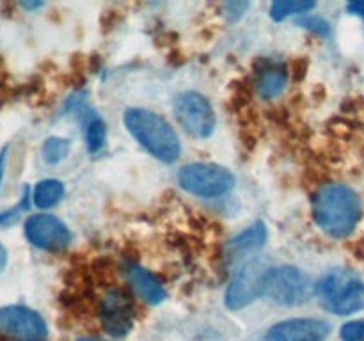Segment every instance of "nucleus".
<instances>
[{
    "label": "nucleus",
    "mask_w": 364,
    "mask_h": 341,
    "mask_svg": "<svg viewBox=\"0 0 364 341\" xmlns=\"http://www.w3.org/2000/svg\"><path fill=\"white\" fill-rule=\"evenodd\" d=\"M265 295L276 304L301 305L313 295V284L297 266H272L267 274Z\"/></svg>",
    "instance_id": "nucleus-5"
},
{
    "label": "nucleus",
    "mask_w": 364,
    "mask_h": 341,
    "mask_svg": "<svg viewBox=\"0 0 364 341\" xmlns=\"http://www.w3.org/2000/svg\"><path fill=\"white\" fill-rule=\"evenodd\" d=\"M64 195V185L57 180H43L36 185L34 194H32V199H34V205L38 208H52L57 202L63 199Z\"/></svg>",
    "instance_id": "nucleus-15"
},
{
    "label": "nucleus",
    "mask_w": 364,
    "mask_h": 341,
    "mask_svg": "<svg viewBox=\"0 0 364 341\" xmlns=\"http://www.w3.org/2000/svg\"><path fill=\"white\" fill-rule=\"evenodd\" d=\"M267 242V227L263 222H255L252 226H249L247 229L242 231L238 237H235L233 240L228 244V258L231 261H237V259L245 258L251 252H256L258 249H262Z\"/></svg>",
    "instance_id": "nucleus-13"
},
{
    "label": "nucleus",
    "mask_w": 364,
    "mask_h": 341,
    "mask_svg": "<svg viewBox=\"0 0 364 341\" xmlns=\"http://www.w3.org/2000/svg\"><path fill=\"white\" fill-rule=\"evenodd\" d=\"M100 320L110 336H127L134 325V305L121 290H110L100 304Z\"/></svg>",
    "instance_id": "nucleus-10"
},
{
    "label": "nucleus",
    "mask_w": 364,
    "mask_h": 341,
    "mask_svg": "<svg viewBox=\"0 0 364 341\" xmlns=\"http://www.w3.org/2000/svg\"><path fill=\"white\" fill-rule=\"evenodd\" d=\"M340 336L343 341H364V320H354L341 327Z\"/></svg>",
    "instance_id": "nucleus-19"
},
{
    "label": "nucleus",
    "mask_w": 364,
    "mask_h": 341,
    "mask_svg": "<svg viewBox=\"0 0 364 341\" xmlns=\"http://www.w3.org/2000/svg\"><path fill=\"white\" fill-rule=\"evenodd\" d=\"M70 151V142L60 137H50L43 144V158L48 163H57Z\"/></svg>",
    "instance_id": "nucleus-17"
},
{
    "label": "nucleus",
    "mask_w": 364,
    "mask_h": 341,
    "mask_svg": "<svg viewBox=\"0 0 364 341\" xmlns=\"http://www.w3.org/2000/svg\"><path fill=\"white\" fill-rule=\"evenodd\" d=\"M348 11L350 13H355V14H363L364 16V2H354L348 6Z\"/></svg>",
    "instance_id": "nucleus-20"
},
{
    "label": "nucleus",
    "mask_w": 364,
    "mask_h": 341,
    "mask_svg": "<svg viewBox=\"0 0 364 341\" xmlns=\"http://www.w3.org/2000/svg\"><path fill=\"white\" fill-rule=\"evenodd\" d=\"M25 237L32 245L46 251H60L71 242V233L63 220L53 215H32L25 222Z\"/></svg>",
    "instance_id": "nucleus-9"
},
{
    "label": "nucleus",
    "mask_w": 364,
    "mask_h": 341,
    "mask_svg": "<svg viewBox=\"0 0 364 341\" xmlns=\"http://www.w3.org/2000/svg\"><path fill=\"white\" fill-rule=\"evenodd\" d=\"M174 114L187 134L196 139H206L215 126V114L203 94L194 91L181 92L174 99Z\"/></svg>",
    "instance_id": "nucleus-7"
},
{
    "label": "nucleus",
    "mask_w": 364,
    "mask_h": 341,
    "mask_svg": "<svg viewBox=\"0 0 364 341\" xmlns=\"http://www.w3.org/2000/svg\"><path fill=\"white\" fill-rule=\"evenodd\" d=\"M284 85H287V71L281 66L265 67V70L258 75V80H256L258 94L265 99L276 98L277 94H281Z\"/></svg>",
    "instance_id": "nucleus-14"
},
{
    "label": "nucleus",
    "mask_w": 364,
    "mask_h": 341,
    "mask_svg": "<svg viewBox=\"0 0 364 341\" xmlns=\"http://www.w3.org/2000/svg\"><path fill=\"white\" fill-rule=\"evenodd\" d=\"M181 188L199 197H219L235 187V176L217 163H188L178 174Z\"/></svg>",
    "instance_id": "nucleus-4"
},
{
    "label": "nucleus",
    "mask_w": 364,
    "mask_h": 341,
    "mask_svg": "<svg viewBox=\"0 0 364 341\" xmlns=\"http://www.w3.org/2000/svg\"><path fill=\"white\" fill-rule=\"evenodd\" d=\"M316 293L327 311L350 315L364 309V283L352 270H333L316 284Z\"/></svg>",
    "instance_id": "nucleus-3"
},
{
    "label": "nucleus",
    "mask_w": 364,
    "mask_h": 341,
    "mask_svg": "<svg viewBox=\"0 0 364 341\" xmlns=\"http://www.w3.org/2000/svg\"><path fill=\"white\" fill-rule=\"evenodd\" d=\"M6 263H7V251H6V249H4V245L0 244V272H2V270H4Z\"/></svg>",
    "instance_id": "nucleus-21"
},
{
    "label": "nucleus",
    "mask_w": 364,
    "mask_h": 341,
    "mask_svg": "<svg viewBox=\"0 0 364 341\" xmlns=\"http://www.w3.org/2000/svg\"><path fill=\"white\" fill-rule=\"evenodd\" d=\"M77 341H105V340H100V337H80Z\"/></svg>",
    "instance_id": "nucleus-22"
},
{
    "label": "nucleus",
    "mask_w": 364,
    "mask_h": 341,
    "mask_svg": "<svg viewBox=\"0 0 364 341\" xmlns=\"http://www.w3.org/2000/svg\"><path fill=\"white\" fill-rule=\"evenodd\" d=\"M2 167H4V153L0 155V178H2Z\"/></svg>",
    "instance_id": "nucleus-23"
},
{
    "label": "nucleus",
    "mask_w": 364,
    "mask_h": 341,
    "mask_svg": "<svg viewBox=\"0 0 364 341\" xmlns=\"http://www.w3.org/2000/svg\"><path fill=\"white\" fill-rule=\"evenodd\" d=\"M0 332L14 341H43L46 337V323L32 309L7 305L0 309Z\"/></svg>",
    "instance_id": "nucleus-8"
},
{
    "label": "nucleus",
    "mask_w": 364,
    "mask_h": 341,
    "mask_svg": "<svg viewBox=\"0 0 364 341\" xmlns=\"http://www.w3.org/2000/svg\"><path fill=\"white\" fill-rule=\"evenodd\" d=\"M313 217L316 224L334 238H343L361 217V202L350 187L327 183L318 188L313 199Z\"/></svg>",
    "instance_id": "nucleus-1"
},
{
    "label": "nucleus",
    "mask_w": 364,
    "mask_h": 341,
    "mask_svg": "<svg viewBox=\"0 0 364 341\" xmlns=\"http://www.w3.org/2000/svg\"><path fill=\"white\" fill-rule=\"evenodd\" d=\"M315 7L313 2H291V0H284V2H276L270 7V14L276 21L283 20V18H288L290 14H302L306 11H311Z\"/></svg>",
    "instance_id": "nucleus-16"
},
{
    "label": "nucleus",
    "mask_w": 364,
    "mask_h": 341,
    "mask_svg": "<svg viewBox=\"0 0 364 341\" xmlns=\"http://www.w3.org/2000/svg\"><path fill=\"white\" fill-rule=\"evenodd\" d=\"M105 124L100 117H92L91 121H87V124H85V142H87L89 151H98L103 142H105Z\"/></svg>",
    "instance_id": "nucleus-18"
},
{
    "label": "nucleus",
    "mask_w": 364,
    "mask_h": 341,
    "mask_svg": "<svg viewBox=\"0 0 364 341\" xmlns=\"http://www.w3.org/2000/svg\"><path fill=\"white\" fill-rule=\"evenodd\" d=\"M331 325L318 318H291L276 323L267 332V341H323Z\"/></svg>",
    "instance_id": "nucleus-11"
},
{
    "label": "nucleus",
    "mask_w": 364,
    "mask_h": 341,
    "mask_svg": "<svg viewBox=\"0 0 364 341\" xmlns=\"http://www.w3.org/2000/svg\"><path fill=\"white\" fill-rule=\"evenodd\" d=\"M128 281H130L132 288L137 291L139 297L146 301L148 304H160L166 298V290L160 284V281L148 272L146 269L139 265H130L127 270Z\"/></svg>",
    "instance_id": "nucleus-12"
},
{
    "label": "nucleus",
    "mask_w": 364,
    "mask_h": 341,
    "mask_svg": "<svg viewBox=\"0 0 364 341\" xmlns=\"http://www.w3.org/2000/svg\"><path fill=\"white\" fill-rule=\"evenodd\" d=\"M124 126L135 141L162 162H174L181 153L180 139L169 123L159 114L146 109H128Z\"/></svg>",
    "instance_id": "nucleus-2"
},
{
    "label": "nucleus",
    "mask_w": 364,
    "mask_h": 341,
    "mask_svg": "<svg viewBox=\"0 0 364 341\" xmlns=\"http://www.w3.org/2000/svg\"><path fill=\"white\" fill-rule=\"evenodd\" d=\"M269 266L259 259H251L238 266L226 291V305L230 309H242L265 295V281Z\"/></svg>",
    "instance_id": "nucleus-6"
}]
</instances>
